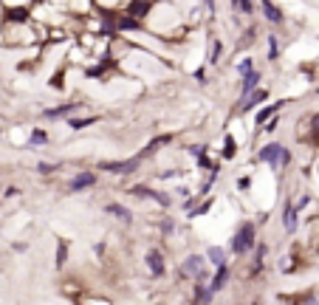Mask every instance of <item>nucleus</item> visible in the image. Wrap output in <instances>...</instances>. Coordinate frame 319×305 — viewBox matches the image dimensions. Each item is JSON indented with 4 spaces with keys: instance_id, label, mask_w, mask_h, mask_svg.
<instances>
[{
    "instance_id": "6e6552de",
    "label": "nucleus",
    "mask_w": 319,
    "mask_h": 305,
    "mask_svg": "<svg viewBox=\"0 0 319 305\" xmlns=\"http://www.w3.org/2000/svg\"><path fill=\"white\" fill-rule=\"evenodd\" d=\"M282 223H285V232H294V229H297V223H300V212H297L294 204L285 207V212H282Z\"/></svg>"
},
{
    "instance_id": "7ed1b4c3",
    "label": "nucleus",
    "mask_w": 319,
    "mask_h": 305,
    "mask_svg": "<svg viewBox=\"0 0 319 305\" xmlns=\"http://www.w3.org/2000/svg\"><path fill=\"white\" fill-rule=\"evenodd\" d=\"M141 164V156H136V159H127V161H102L99 164V170H108V172H116V175H130V172H136Z\"/></svg>"
},
{
    "instance_id": "9b49d317",
    "label": "nucleus",
    "mask_w": 319,
    "mask_h": 305,
    "mask_svg": "<svg viewBox=\"0 0 319 305\" xmlns=\"http://www.w3.org/2000/svg\"><path fill=\"white\" fill-rule=\"evenodd\" d=\"M206 257H209L212 263H215V269H223V266H226V251H223L221 246H209Z\"/></svg>"
},
{
    "instance_id": "c9c22d12",
    "label": "nucleus",
    "mask_w": 319,
    "mask_h": 305,
    "mask_svg": "<svg viewBox=\"0 0 319 305\" xmlns=\"http://www.w3.org/2000/svg\"><path fill=\"white\" fill-rule=\"evenodd\" d=\"M274 128H277V119H271V122H269V124H265V128H263V130H265V133H271V130H274Z\"/></svg>"
},
{
    "instance_id": "e433bc0d",
    "label": "nucleus",
    "mask_w": 319,
    "mask_h": 305,
    "mask_svg": "<svg viewBox=\"0 0 319 305\" xmlns=\"http://www.w3.org/2000/svg\"><path fill=\"white\" fill-rule=\"evenodd\" d=\"M249 305H257V302H249Z\"/></svg>"
},
{
    "instance_id": "2f4dec72",
    "label": "nucleus",
    "mask_w": 319,
    "mask_h": 305,
    "mask_svg": "<svg viewBox=\"0 0 319 305\" xmlns=\"http://www.w3.org/2000/svg\"><path fill=\"white\" fill-rule=\"evenodd\" d=\"M237 9H240V12H249V14H252V12H254V3H249V0H243V3H237Z\"/></svg>"
},
{
    "instance_id": "393cba45",
    "label": "nucleus",
    "mask_w": 319,
    "mask_h": 305,
    "mask_svg": "<svg viewBox=\"0 0 319 305\" xmlns=\"http://www.w3.org/2000/svg\"><path fill=\"white\" fill-rule=\"evenodd\" d=\"M130 195H141V198H153V195H155V189H150V187H133V189H130Z\"/></svg>"
},
{
    "instance_id": "4c0bfd02",
    "label": "nucleus",
    "mask_w": 319,
    "mask_h": 305,
    "mask_svg": "<svg viewBox=\"0 0 319 305\" xmlns=\"http://www.w3.org/2000/svg\"><path fill=\"white\" fill-rule=\"evenodd\" d=\"M195 305H198V302H195Z\"/></svg>"
},
{
    "instance_id": "412c9836",
    "label": "nucleus",
    "mask_w": 319,
    "mask_h": 305,
    "mask_svg": "<svg viewBox=\"0 0 319 305\" xmlns=\"http://www.w3.org/2000/svg\"><path fill=\"white\" fill-rule=\"evenodd\" d=\"M76 105H60V108H51V110H45V116L48 119H54V116H65V113H71Z\"/></svg>"
},
{
    "instance_id": "0eeeda50",
    "label": "nucleus",
    "mask_w": 319,
    "mask_h": 305,
    "mask_svg": "<svg viewBox=\"0 0 319 305\" xmlns=\"http://www.w3.org/2000/svg\"><path fill=\"white\" fill-rule=\"evenodd\" d=\"M104 209H108V212H111L113 218H119L122 223H130V220H133V212H130V209L124 207V204H116V201H111V204H108Z\"/></svg>"
},
{
    "instance_id": "473e14b6",
    "label": "nucleus",
    "mask_w": 319,
    "mask_h": 305,
    "mask_svg": "<svg viewBox=\"0 0 319 305\" xmlns=\"http://www.w3.org/2000/svg\"><path fill=\"white\" fill-rule=\"evenodd\" d=\"M195 80L198 82H206V68H195Z\"/></svg>"
},
{
    "instance_id": "bb28decb",
    "label": "nucleus",
    "mask_w": 319,
    "mask_h": 305,
    "mask_svg": "<svg viewBox=\"0 0 319 305\" xmlns=\"http://www.w3.org/2000/svg\"><path fill=\"white\" fill-rule=\"evenodd\" d=\"M280 57V45H277V37H269V60Z\"/></svg>"
},
{
    "instance_id": "ddd939ff",
    "label": "nucleus",
    "mask_w": 319,
    "mask_h": 305,
    "mask_svg": "<svg viewBox=\"0 0 319 305\" xmlns=\"http://www.w3.org/2000/svg\"><path fill=\"white\" fill-rule=\"evenodd\" d=\"M263 14L271 23H282V9L277 6V3H263Z\"/></svg>"
},
{
    "instance_id": "1a4fd4ad",
    "label": "nucleus",
    "mask_w": 319,
    "mask_h": 305,
    "mask_svg": "<svg viewBox=\"0 0 319 305\" xmlns=\"http://www.w3.org/2000/svg\"><path fill=\"white\" fill-rule=\"evenodd\" d=\"M226 283H229V266H223V269L215 271V277H212L209 288H212V294H215V291H221V288H226Z\"/></svg>"
},
{
    "instance_id": "dca6fc26",
    "label": "nucleus",
    "mask_w": 319,
    "mask_h": 305,
    "mask_svg": "<svg viewBox=\"0 0 319 305\" xmlns=\"http://www.w3.org/2000/svg\"><path fill=\"white\" fill-rule=\"evenodd\" d=\"M234 152H237V141H234V136H226V139H223L221 156H223L226 161H232V159H234Z\"/></svg>"
},
{
    "instance_id": "b1692460",
    "label": "nucleus",
    "mask_w": 319,
    "mask_h": 305,
    "mask_svg": "<svg viewBox=\"0 0 319 305\" xmlns=\"http://www.w3.org/2000/svg\"><path fill=\"white\" fill-rule=\"evenodd\" d=\"M65 251H68V240H60V251H57V269L65 266Z\"/></svg>"
},
{
    "instance_id": "aec40b11",
    "label": "nucleus",
    "mask_w": 319,
    "mask_h": 305,
    "mask_svg": "<svg viewBox=\"0 0 319 305\" xmlns=\"http://www.w3.org/2000/svg\"><path fill=\"white\" fill-rule=\"evenodd\" d=\"M139 26H141V20L130 17V14H127V17H119V29H122V31H133V29H139Z\"/></svg>"
},
{
    "instance_id": "f257e3e1",
    "label": "nucleus",
    "mask_w": 319,
    "mask_h": 305,
    "mask_svg": "<svg viewBox=\"0 0 319 305\" xmlns=\"http://www.w3.org/2000/svg\"><path fill=\"white\" fill-rule=\"evenodd\" d=\"M254 235H257V229H254V223H240L237 232H234L232 238V251L234 255H249V251L254 249Z\"/></svg>"
},
{
    "instance_id": "4be33fe9",
    "label": "nucleus",
    "mask_w": 319,
    "mask_h": 305,
    "mask_svg": "<svg viewBox=\"0 0 319 305\" xmlns=\"http://www.w3.org/2000/svg\"><path fill=\"white\" fill-rule=\"evenodd\" d=\"M9 20H14V23L29 20V9H9Z\"/></svg>"
},
{
    "instance_id": "72a5a7b5",
    "label": "nucleus",
    "mask_w": 319,
    "mask_h": 305,
    "mask_svg": "<svg viewBox=\"0 0 319 305\" xmlns=\"http://www.w3.org/2000/svg\"><path fill=\"white\" fill-rule=\"evenodd\" d=\"M249 187H252V178H240V181H237V189H249Z\"/></svg>"
},
{
    "instance_id": "20e7f679",
    "label": "nucleus",
    "mask_w": 319,
    "mask_h": 305,
    "mask_svg": "<svg viewBox=\"0 0 319 305\" xmlns=\"http://www.w3.org/2000/svg\"><path fill=\"white\" fill-rule=\"evenodd\" d=\"M203 255H190L184 263H181V274H187V277H195V280H201L203 277Z\"/></svg>"
},
{
    "instance_id": "9d476101",
    "label": "nucleus",
    "mask_w": 319,
    "mask_h": 305,
    "mask_svg": "<svg viewBox=\"0 0 319 305\" xmlns=\"http://www.w3.org/2000/svg\"><path fill=\"white\" fill-rule=\"evenodd\" d=\"M150 12H153V3H130V6H127V14H130V17H136V20L147 17Z\"/></svg>"
},
{
    "instance_id": "cd10ccee",
    "label": "nucleus",
    "mask_w": 319,
    "mask_h": 305,
    "mask_svg": "<svg viewBox=\"0 0 319 305\" xmlns=\"http://www.w3.org/2000/svg\"><path fill=\"white\" fill-rule=\"evenodd\" d=\"M48 141V133H43V130H34L31 133V144H45Z\"/></svg>"
},
{
    "instance_id": "39448f33",
    "label": "nucleus",
    "mask_w": 319,
    "mask_h": 305,
    "mask_svg": "<svg viewBox=\"0 0 319 305\" xmlns=\"http://www.w3.org/2000/svg\"><path fill=\"white\" fill-rule=\"evenodd\" d=\"M96 184V172H79V175H74L71 181H68V192H79V189H85V187H93Z\"/></svg>"
},
{
    "instance_id": "f704fd0d",
    "label": "nucleus",
    "mask_w": 319,
    "mask_h": 305,
    "mask_svg": "<svg viewBox=\"0 0 319 305\" xmlns=\"http://www.w3.org/2000/svg\"><path fill=\"white\" fill-rule=\"evenodd\" d=\"M311 128H313V133H316V136H319V113H316V116H313V119H311Z\"/></svg>"
},
{
    "instance_id": "2eb2a0df",
    "label": "nucleus",
    "mask_w": 319,
    "mask_h": 305,
    "mask_svg": "<svg viewBox=\"0 0 319 305\" xmlns=\"http://www.w3.org/2000/svg\"><path fill=\"white\" fill-rule=\"evenodd\" d=\"M257 82H260V71H252L249 77H243V96L257 91Z\"/></svg>"
},
{
    "instance_id": "f03ea898",
    "label": "nucleus",
    "mask_w": 319,
    "mask_h": 305,
    "mask_svg": "<svg viewBox=\"0 0 319 305\" xmlns=\"http://www.w3.org/2000/svg\"><path fill=\"white\" fill-rule=\"evenodd\" d=\"M257 159L263 161V164H269L271 170H277V167H282V159H285V147L277 144V141H271V144L260 147Z\"/></svg>"
},
{
    "instance_id": "a211bd4d",
    "label": "nucleus",
    "mask_w": 319,
    "mask_h": 305,
    "mask_svg": "<svg viewBox=\"0 0 319 305\" xmlns=\"http://www.w3.org/2000/svg\"><path fill=\"white\" fill-rule=\"evenodd\" d=\"M265 96H269V93H265V91H254V93H252V96H249V102H246V105H243V110H246V113H249V110H252V108H254V105L265 102Z\"/></svg>"
},
{
    "instance_id": "c85d7f7f",
    "label": "nucleus",
    "mask_w": 319,
    "mask_h": 305,
    "mask_svg": "<svg viewBox=\"0 0 319 305\" xmlns=\"http://www.w3.org/2000/svg\"><path fill=\"white\" fill-rule=\"evenodd\" d=\"M57 167H60V164H45V161H40V164H37V172H40V175H51Z\"/></svg>"
},
{
    "instance_id": "5701e85b",
    "label": "nucleus",
    "mask_w": 319,
    "mask_h": 305,
    "mask_svg": "<svg viewBox=\"0 0 319 305\" xmlns=\"http://www.w3.org/2000/svg\"><path fill=\"white\" fill-rule=\"evenodd\" d=\"M209 62L215 65V62H221V40H212V48H209Z\"/></svg>"
},
{
    "instance_id": "423d86ee",
    "label": "nucleus",
    "mask_w": 319,
    "mask_h": 305,
    "mask_svg": "<svg viewBox=\"0 0 319 305\" xmlns=\"http://www.w3.org/2000/svg\"><path fill=\"white\" fill-rule=\"evenodd\" d=\"M147 269H150V274H155V277H161V274L167 271L164 255H161L158 249H150V251H147Z\"/></svg>"
},
{
    "instance_id": "4468645a",
    "label": "nucleus",
    "mask_w": 319,
    "mask_h": 305,
    "mask_svg": "<svg viewBox=\"0 0 319 305\" xmlns=\"http://www.w3.org/2000/svg\"><path fill=\"white\" fill-rule=\"evenodd\" d=\"M282 105H285V102H274V105H269V108H263V110L257 113V124H263V128H265V124H269V119L274 116V113L282 108Z\"/></svg>"
},
{
    "instance_id": "6ab92c4d",
    "label": "nucleus",
    "mask_w": 319,
    "mask_h": 305,
    "mask_svg": "<svg viewBox=\"0 0 319 305\" xmlns=\"http://www.w3.org/2000/svg\"><path fill=\"white\" fill-rule=\"evenodd\" d=\"M96 122V116H88V119H68V128L71 130H82V128H91Z\"/></svg>"
},
{
    "instance_id": "f3484780",
    "label": "nucleus",
    "mask_w": 319,
    "mask_h": 305,
    "mask_svg": "<svg viewBox=\"0 0 319 305\" xmlns=\"http://www.w3.org/2000/svg\"><path fill=\"white\" fill-rule=\"evenodd\" d=\"M263 263H265V243H260L257 251H254V269H252V274H257V271L263 269Z\"/></svg>"
},
{
    "instance_id": "f8f14e48",
    "label": "nucleus",
    "mask_w": 319,
    "mask_h": 305,
    "mask_svg": "<svg viewBox=\"0 0 319 305\" xmlns=\"http://www.w3.org/2000/svg\"><path fill=\"white\" fill-rule=\"evenodd\" d=\"M212 297H215V294H212V288L203 286V283L198 280V286H195V299H198V305H209V302H212Z\"/></svg>"
},
{
    "instance_id": "c756f323",
    "label": "nucleus",
    "mask_w": 319,
    "mask_h": 305,
    "mask_svg": "<svg viewBox=\"0 0 319 305\" xmlns=\"http://www.w3.org/2000/svg\"><path fill=\"white\" fill-rule=\"evenodd\" d=\"M175 229V220L172 218H161V235H170Z\"/></svg>"
},
{
    "instance_id": "a878e982",
    "label": "nucleus",
    "mask_w": 319,
    "mask_h": 305,
    "mask_svg": "<svg viewBox=\"0 0 319 305\" xmlns=\"http://www.w3.org/2000/svg\"><path fill=\"white\" fill-rule=\"evenodd\" d=\"M209 207H212V198H209V201H203L198 209H192V212H190V218H201V215H206V212H209Z\"/></svg>"
},
{
    "instance_id": "7c9ffc66",
    "label": "nucleus",
    "mask_w": 319,
    "mask_h": 305,
    "mask_svg": "<svg viewBox=\"0 0 319 305\" xmlns=\"http://www.w3.org/2000/svg\"><path fill=\"white\" fill-rule=\"evenodd\" d=\"M237 71L243 73V77H249V73L254 71V62H252V60H243V62H240V65H237Z\"/></svg>"
}]
</instances>
